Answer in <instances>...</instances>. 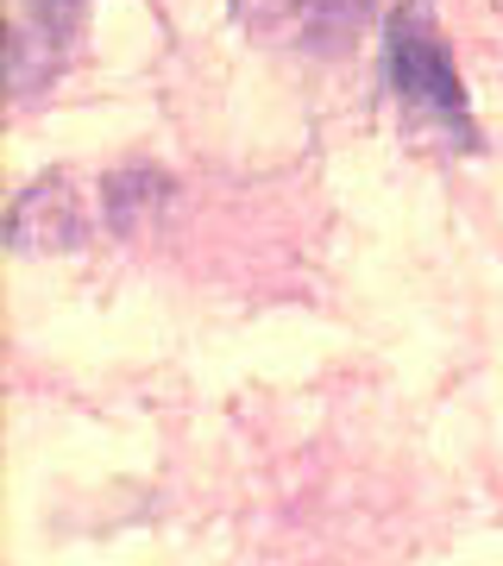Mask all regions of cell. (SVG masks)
Wrapping results in <instances>:
<instances>
[{
  "label": "cell",
  "instance_id": "6da1fadb",
  "mask_svg": "<svg viewBox=\"0 0 503 566\" xmlns=\"http://www.w3.org/2000/svg\"><path fill=\"white\" fill-rule=\"evenodd\" d=\"M390 88L416 126H434L441 139L465 145V151L479 145L472 114H465V88L441 51V32H434V0H409L390 20Z\"/></svg>",
  "mask_w": 503,
  "mask_h": 566
},
{
  "label": "cell",
  "instance_id": "7a4b0ae2",
  "mask_svg": "<svg viewBox=\"0 0 503 566\" xmlns=\"http://www.w3.org/2000/svg\"><path fill=\"white\" fill-rule=\"evenodd\" d=\"M259 13L283 39H346L371 13V0H259Z\"/></svg>",
  "mask_w": 503,
  "mask_h": 566
}]
</instances>
